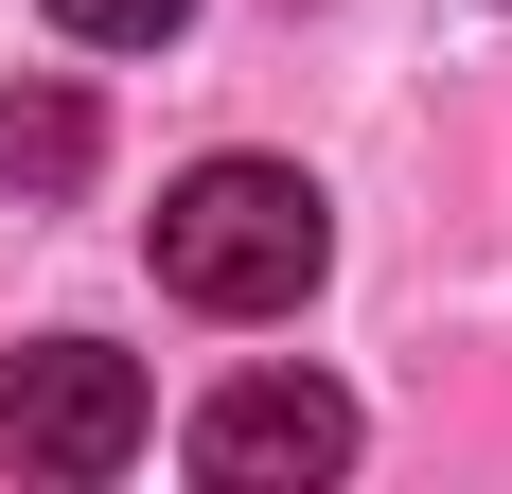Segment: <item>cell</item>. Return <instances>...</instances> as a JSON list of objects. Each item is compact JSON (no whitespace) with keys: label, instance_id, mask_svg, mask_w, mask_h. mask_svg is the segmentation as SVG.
Wrapping results in <instances>:
<instances>
[{"label":"cell","instance_id":"4","mask_svg":"<svg viewBox=\"0 0 512 494\" xmlns=\"http://www.w3.org/2000/svg\"><path fill=\"white\" fill-rule=\"evenodd\" d=\"M0 177L18 195H71L89 177V89H0Z\"/></svg>","mask_w":512,"mask_h":494},{"label":"cell","instance_id":"1","mask_svg":"<svg viewBox=\"0 0 512 494\" xmlns=\"http://www.w3.org/2000/svg\"><path fill=\"white\" fill-rule=\"evenodd\" d=\"M159 300H195V318H301V283L336 265V212H318L301 159H195V177H159Z\"/></svg>","mask_w":512,"mask_h":494},{"label":"cell","instance_id":"5","mask_svg":"<svg viewBox=\"0 0 512 494\" xmlns=\"http://www.w3.org/2000/svg\"><path fill=\"white\" fill-rule=\"evenodd\" d=\"M36 18H53V36H89V53H159L195 0H36Z\"/></svg>","mask_w":512,"mask_h":494},{"label":"cell","instance_id":"3","mask_svg":"<svg viewBox=\"0 0 512 494\" xmlns=\"http://www.w3.org/2000/svg\"><path fill=\"white\" fill-rule=\"evenodd\" d=\"M195 459L212 494H301V477H336V459H354V406L318 389V371H230V389L195 406Z\"/></svg>","mask_w":512,"mask_h":494},{"label":"cell","instance_id":"2","mask_svg":"<svg viewBox=\"0 0 512 494\" xmlns=\"http://www.w3.org/2000/svg\"><path fill=\"white\" fill-rule=\"evenodd\" d=\"M142 353H106V336H36V353H0V459L18 477H124L142 459Z\"/></svg>","mask_w":512,"mask_h":494}]
</instances>
